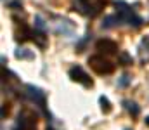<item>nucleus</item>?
Instances as JSON below:
<instances>
[{
  "label": "nucleus",
  "instance_id": "obj_1",
  "mask_svg": "<svg viewBox=\"0 0 149 130\" xmlns=\"http://www.w3.org/2000/svg\"><path fill=\"white\" fill-rule=\"evenodd\" d=\"M88 66H90L97 75H111L113 71H114V64H113L106 56H102V54H99V56H90V57H88Z\"/></svg>",
  "mask_w": 149,
  "mask_h": 130
},
{
  "label": "nucleus",
  "instance_id": "obj_2",
  "mask_svg": "<svg viewBox=\"0 0 149 130\" xmlns=\"http://www.w3.org/2000/svg\"><path fill=\"white\" fill-rule=\"evenodd\" d=\"M116 9H118V21H123L127 24H134V26H141L142 19L139 16L134 14V10L125 3V2H114Z\"/></svg>",
  "mask_w": 149,
  "mask_h": 130
},
{
  "label": "nucleus",
  "instance_id": "obj_3",
  "mask_svg": "<svg viewBox=\"0 0 149 130\" xmlns=\"http://www.w3.org/2000/svg\"><path fill=\"white\" fill-rule=\"evenodd\" d=\"M17 127L21 130H37V116L30 111V109H24L19 113V123Z\"/></svg>",
  "mask_w": 149,
  "mask_h": 130
},
{
  "label": "nucleus",
  "instance_id": "obj_4",
  "mask_svg": "<svg viewBox=\"0 0 149 130\" xmlns=\"http://www.w3.org/2000/svg\"><path fill=\"white\" fill-rule=\"evenodd\" d=\"M70 78L73 80V82H78V83H81L83 87H92L94 85V82H92V78L80 68V66H74L70 70Z\"/></svg>",
  "mask_w": 149,
  "mask_h": 130
},
{
  "label": "nucleus",
  "instance_id": "obj_5",
  "mask_svg": "<svg viewBox=\"0 0 149 130\" xmlns=\"http://www.w3.org/2000/svg\"><path fill=\"white\" fill-rule=\"evenodd\" d=\"M95 49H97L99 54H102V56H116V54H118V45L113 42V40H108V38L97 40Z\"/></svg>",
  "mask_w": 149,
  "mask_h": 130
},
{
  "label": "nucleus",
  "instance_id": "obj_6",
  "mask_svg": "<svg viewBox=\"0 0 149 130\" xmlns=\"http://www.w3.org/2000/svg\"><path fill=\"white\" fill-rule=\"evenodd\" d=\"M14 35H16V40L17 42H26V40H30L31 38V30L23 23V21H19V19H16L14 17Z\"/></svg>",
  "mask_w": 149,
  "mask_h": 130
},
{
  "label": "nucleus",
  "instance_id": "obj_7",
  "mask_svg": "<svg viewBox=\"0 0 149 130\" xmlns=\"http://www.w3.org/2000/svg\"><path fill=\"white\" fill-rule=\"evenodd\" d=\"M26 90H28L30 99H31L33 102H37L38 106L42 108V111L49 116V113H47V109H45V94H43L40 88H37V87H33V85H26Z\"/></svg>",
  "mask_w": 149,
  "mask_h": 130
},
{
  "label": "nucleus",
  "instance_id": "obj_8",
  "mask_svg": "<svg viewBox=\"0 0 149 130\" xmlns=\"http://www.w3.org/2000/svg\"><path fill=\"white\" fill-rule=\"evenodd\" d=\"M85 9H88V14H92V16H95V14H99L104 7H106V3H108V0H78Z\"/></svg>",
  "mask_w": 149,
  "mask_h": 130
},
{
  "label": "nucleus",
  "instance_id": "obj_9",
  "mask_svg": "<svg viewBox=\"0 0 149 130\" xmlns=\"http://www.w3.org/2000/svg\"><path fill=\"white\" fill-rule=\"evenodd\" d=\"M31 40L37 43L38 47H47V37H45V33L42 31V30H35V31H31Z\"/></svg>",
  "mask_w": 149,
  "mask_h": 130
},
{
  "label": "nucleus",
  "instance_id": "obj_10",
  "mask_svg": "<svg viewBox=\"0 0 149 130\" xmlns=\"http://www.w3.org/2000/svg\"><path fill=\"white\" fill-rule=\"evenodd\" d=\"M127 104V109H128V113L134 116V118H137L139 116V106L135 104V102H125Z\"/></svg>",
  "mask_w": 149,
  "mask_h": 130
},
{
  "label": "nucleus",
  "instance_id": "obj_11",
  "mask_svg": "<svg viewBox=\"0 0 149 130\" xmlns=\"http://www.w3.org/2000/svg\"><path fill=\"white\" fill-rule=\"evenodd\" d=\"M99 102H101V106H102V111H104V113H111V102L108 101V97H104V95H102V97L99 99Z\"/></svg>",
  "mask_w": 149,
  "mask_h": 130
},
{
  "label": "nucleus",
  "instance_id": "obj_12",
  "mask_svg": "<svg viewBox=\"0 0 149 130\" xmlns=\"http://www.w3.org/2000/svg\"><path fill=\"white\" fill-rule=\"evenodd\" d=\"M9 115V104H3V108H2V118H5Z\"/></svg>",
  "mask_w": 149,
  "mask_h": 130
},
{
  "label": "nucleus",
  "instance_id": "obj_13",
  "mask_svg": "<svg viewBox=\"0 0 149 130\" xmlns=\"http://www.w3.org/2000/svg\"><path fill=\"white\" fill-rule=\"evenodd\" d=\"M121 61H123V64H132V61H130V57H128L127 54L121 56Z\"/></svg>",
  "mask_w": 149,
  "mask_h": 130
},
{
  "label": "nucleus",
  "instance_id": "obj_14",
  "mask_svg": "<svg viewBox=\"0 0 149 130\" xmlns=\"http://www.w3.org/2000/svg\"><path fill=\"white\" fill-rule=\"evenodd\" d=\"M146 125H148V127H149V116H148V118H146Z\"/></svg>",
  "mask_w": 149,
  "mask_h": 130
},
{
  "label": "nucleus",
  "instance_id": "obj_15",
  "mask_svg": "<svg viewBox=\"0 0 149 130\" xmlns=\"http://www.w3.org/2000/svg\"><path fill=\"white\" fill-rule=\"evenodd\" d=\"M14 130H21V129H19V127H16V129H14Z\"/></svg>",
  "mask_w": 149,
  "mask_h": 130
},
{
  "label": "nucleus",
  "instance_id": "obj_16",
  "mask_svg": "<svg viewBox=\"0 0 149 130\" xmlns=\"http://www.w3.org/2000/svg\"><path fill=\"white\" fill-rule=\"evenodd\" d=\"M47 130H54V129H50V127H47Z\"/></svg>",
  "mask_w": 149,
  "mask_h": 130
}]
</instances>
